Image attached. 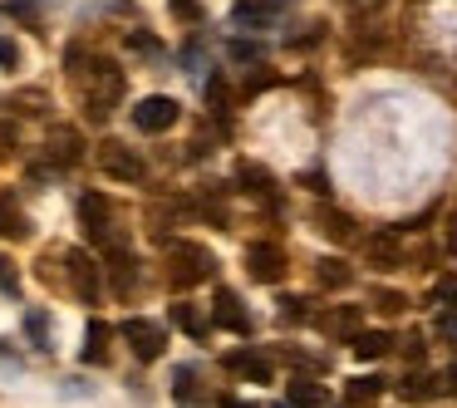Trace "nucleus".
<instances>
[{
	"label": "nucleus",
	"instance_id": "f257e3e1",
	"mask_svg": "<svg viewBox=\"0 0 457 408\" xmlns=\"http://www.w3.org/2000/svg\"><path fill=\"white\" fill-rule=\"evenodd\" d=\"M64 74H70V89H74V99H79V109L89 123H109V113L119 109L123 94H129V74L119 70V60L89 50V45H70Z\"/></svg>",
	"mask_w": 457,
	"mask_h": 408
},
{
	"label": "nucleus",
	"instance_id": "f03ea898",
	"mask_svg": "<svg viewBox=\"0 0 457 408\" xmlns=\"http://www.w3.org/2000/svg\"><path fill=\"white\" fill-rule=\"evenodd\" d=\"M168 286L172 290H197L217 276V256L202 241H168Z\"/></svg>",
	"mask_w": 457,
	"mask_h": 408
},
{
	"label": "nucleus",
	"instance_id": "7ed1b4c3",
	"mask_svg": "<svg viewBox=\"0 0 457 408\" xmlns=\"http://www.w3.org/2000/svg\"><path fill=\"white\" fill-rule=\"evenodd\" d=\"M119 339L143 359V364H153V359L168 354V329H162L158 320H148V315H129V320H119Z\"/></svg>",
	"mask_w": 457,
	"mask_h": 408
},
{
	"label": "nucleus",
	"instance_id": "20e7f679",
	"mask_svg": "<svg viewBox=\"0 0 457 408\" xmlns=\"http://www.w3.org/2000/svg\"><path fill=\"white\" fill-rule=\"evenodd\" d=\"M79 227H84V237L99 241L104 251L123 241V231L113 227V207H109V197H99V192H79Z\"/></svg>",
	"mask_w": 457,
	"mask_h": 408
},
{
	"label": "nucleus",
	"instance_id": "39448f33",
	"mask_svg": "<svg viewBox=\"0 0 457 408\" xmlns=\"http://www.w3.org/2000/svg\"><path fill=\"white\" fill-rule=\"evenodd\" d=\"M60 261H64V286H70L84 305H99V261H94L89 251H74V246H64Z\"/></svg>",
	"mask_w": 457,
	"mask_h": 408
},
{
	"label": "nucleus",
	"instance_id": "423d86ee",
	"mask_svg": "<svg viewBox=\"0 0 457 408\" xmlns=\"http://www.w3.org/2000/svg\"><path fill=\"white\" fill-rule=\"evenodd\" d=\"M99 168H104V178H113V182H148V162L119 138L99 143Z\"/></svg>",
	"mask_w": 457,
	"mask_h": 408
},
{
	"label": "nucleus",
	"instance_id": "0eeeda50",
	"mask_svg": "<svg viewBox=\"0 0 457 408\" xmlns=\"http://www.w3.org/2000/svg\"><path fill=\"white\" fill-rule=\"evenodd\" d=\"M246 271H251V280H261V286H280L286 271H290L286 246H280V241H251L246 246Z\"/></svg>",
	"mask_w": 457,
	"mask_h": 408
},
{
	"label": "nucleus",
	"instance_id": "6e6552de",
	"mask_svg": "<svg viewBox=\"0 0 457 408\" xmlns=\"http://www.w3.org/2000/svg\"><path fill=\"white\" fill-rule=\"evenodd\" d=\"M178 119H182V104L168 99V94H148L133 109V129L138 133H168V129H178Z\"/></svg>",
	"mask_w": 457,
	"mask_h": 408
},
{
	"label": "nucleus",
	"instance_id": "1a4fd4ad",
	"mask_svg": "<svg viewBox=\"0 0 457 408\" xmlns=\"http://www.w3.org/2000/svg\"><path fill=\"white\" fill-rule=\"evenodd\" d=\"M310 325L325 339H345L349 345L364 329V315H359V305H325V310H310Z\"/></svg>",
	"mask_w": 457,
	"mask_h": 408
},
{
	"label": "nucleus",
	"instance_id": "9d476101",
	"mask_svg": "<svg viewBox=\"0 0 457 408\" xmlns=\"http://www.w3.org/2000/svg\"><path fill=\"white\" fill-rule=\"evenodd\" d=\"M212 325H217V329H231V335H251V329H256V320H251L246 300H241L237 290L221 286L217 296H212Z\"/></svg>",
	"mask_w": 457,
	"mask_h": 408
},
{
	"label": "nucleus",
	"instance_id": "9b49d317",
	"mask_svg": "<svg viewBox=\"0 0 457 408\" xmlns=\"http://www.w3.org/2000/svg\"><path fill=\"white\" fill-rule=\"evenodd\" d=\"M286 11H290V0H237L231 5V25L237 30H270Z\"/></svg>",
	"mask_w": 457,
	"mask_h": 408
},
{
	"label": "nucleus",
	"instance_id": "f8f14e48",
	"mask_svg": "<svg viewBox=\"0 0 457 408\" xmlns=\"http://www.w3.org/2000/svg\"><path fill=\"white\" fill-rule=\"evenodd\" d=\"M227 369H231L237 379H246V384H270V379H276V359H270V349H256V345L231 349V354H227Z\"/></svg>",
	"mask_w": 457,
	"mask_h": 408
},
{
	"label": "nucleus",
	"instance_id": "ddd939ff",
	"mask_svg": "<svg viewBox=\"0 0 457 408\" xmlns=\"http://www.w3.org/2000/svg\"><path fill=\"white\" fill-rule=\"evenodd\" d=\"M237 187L246 197H256L261 207H280V182L276 172H266L261 162H237Z\"/></svg>",
	"mask_w": 457,
	"mask_h": 408
},
{
	"label": "nucleus",
	"instance_id": "4468645a",
	"mask_svg": "<svg viewBox=\"0 0 457 408\" xmlns=\"http://www.w3.org/2000/svg\"><path fill=\"white\" fill-rule=\"evenodd\" d=\"M45 158H50L54 168H74V162H84V133L74 129V123H54L50 138H45Z\"/></svg>",
	"mask_w": 457,
	"mask_h": 408
},
{
	"label": "nucleus",
	"instance_id": "2eb2a0df",
	"mask_svg": "<svg viewBox=\"0 0 457 408\" xmlns=\"http://www.w3.org/2000/svg\"><path fill=\"white\" fill-rule=\"evenodd\" d=\"M109 280H113V296H133V290H138L143 271H138V256L129 251V241L109 246Z\"/></svg>",
	"mask_w": 457,
	"mask_h": 408
},
{
	"label": "nucleus",
	"instance_id": "dca6fc26",
	"mask_svg": "<svg viewBox=\"0 0 457 408\" xmlns=\"http://www.w3.org/2000/svg\"><path fill=\"white\" fill-rule=\"evenodd\" d=\"M364 261L374 271H398L403 266V237H398V231H374V237H364Z\"/></svg>",
	"mask_w": 457,
	"mask_h": 408
},
{
	"label": "nucleus",
	"instance_id": "f3484780",
	"mask_svg": "<svg viewBox=\"0 0 457 408\" xmlns=\"http://www.w3.org/2000/svg\"><path fill=\"white\" fill-rule=\"evenodd\" d=\"M315 227L325 231L335 246H349V241H359V221L349 217V212H339V207H315Z\"/></svg>",
	"mask_w": 457,
	"mask_h": 408
},
{
	"label": "nucleus",
	"instance_id": "a211bd4d",
	"mask_svg": "<svg viewBox=\"0 0 457 408\" xmlns=\"http://www.w3.org/2000/svg\"><path fill=\"white\" fill-rule=\"evenodd\" d=\"M109 339H113V325L94 315V320H89V329H84V364H99V369H104V364H113Z\"/></svg>",
	"mask_w": 457,
	"mask_h": 408
},
{
	"label": "nucleus",
	"instance_id": "6ab92c4d",
	"mask_svg": "<svg viewBox=\"0 0 457 408\" xmlns=\"http://www.w3.org/2000/svg\"><path fill=\"white\" fill-rule=\"evenodd\" d=\"M0 237L5 241H25L30 237V217H25L15 192H0Z\"/></svg>",
	"mask_w": 457,
	"mask_h": 408
},
{
	"label": "nucleus",
	"instance_id": "aec40b11",
	"mask_svg": "<svg viewBox=\"0 0 457 408\" xmlns=\"http://www.w3.org/2000/svg\"><path fill=\"white\" fill-rule=\"evenodd\" d=\"M286 398H290V408H325V404H329L325 384H315L310 374H295V379H290Z\"/></svg>",
	"mask_w": 457,
	"mask_h": 408
},
{
	"label": "nucleus",
	"instance_id": "412c9836",
	"mask_svg": "<svg viewBox=\"0 0 457 408\" xmlns=\"http://www.w3.org/2000/svg\"><path fill=\"white\" fill-rule=\"evenodd\" d=\"M349 280H354L349 261H339V256H320V261H315V286H320V290H345Z\"/></svg>",
	"mask_w": 457,
	"mask_h": 408
},
{
	"label": "nucleus",
	"instance_id": "4be33fe9",
	"mask_svg": "<svg viewBox=\"0 0 457 408\" xmlns=\"http://www.w3.org/2000/svg\"><path fill=\"white\" fill-rule=\"evenodd\" d=\"M172 325L187 329L192 339H207L212 335V315H202V305H192V300H178V305H172Z\"/></svg>",
	"mask_w": 457,
	"mask_h": 408
},
{
	"label": "nucleus",
	"instance_id": "5701e85b",
	"mask_svg": "<svg viewBox=\"0 0 457 408\" xmlns=\"http://www.w3.org/2000/svg\"><path fill=\"white\" fill-rule=\"evenodd\" d=\"M349 349H354L359 359H384L388 349H394V335H388V329H359V335L349 339Z\"/></svg>",
	"mask_w": 457,
	"mask_h": 408
},
{
	"label": "nucleus",
	"instance_id": "b1692460",
	"mask_svg": "<svg viewBox=\"0 0 457 408\" xmlns=\"http://www.w3.org/2000/svg\"><path fill=\"white\" fill-rule=\"evenodd\" d=\"M433 335L443 339L447 349H457V296H453V300H437V315H433Z\"/></svg>",
	"mask_w": 457,
	"mask_h": 408
},
{
	"label": "nucleus",
	"instance_id": "393cba45",
	"mask_svg": "<svg viewBox=\"0 0 457 408\" xmlns=\"http://www.w3.org/2000/svg\"><path fill=\"white\" fill-rule=\"evenodd\" d=\"M437 384H443V379H433V374H423V369H413V374L398 384V394H403L408 404H428V398L437 394Z\"/></svg>",
	"mask_w": 457,
	"mask_h": 408
},
{
	"label": "nucleus",
	"instance_id": "a878e982",
	"mask_svg": "<svg viewBox=\"0 0 457 408\" xmlns=\"http://www.w3.org/2000/svg\"><path fill=\"white\" fill-rule=\"evenodd\" d=\"M172 394H178V404L187 408V404H202V374L192 364H182L178 374H172Z\"/></svg>",
	"mask_w": 457,
	"mask_h": 408
},
{
	"label": "nucleus",
	"instance_id": "bb28decb",
	"mask_svg": "<svg viewBox=\"0 0 457 408\" xmlns=\"http://www.w3.org/2000/svg\"><path fill=\"white\" fill-rule=\"evenodd\" d=\"M345 394H349V404L364 408V404H374V398L384 394V379H378V374H359V379H349Z\"/></svg>",
	"mask_w": 457,
	"mask_h": 408
},
{
	"label": "nucleus",
	"instance_id": "cd10ccee",
	"mask_svg": "<svg viewBox=\"0 0 457 408\" xmlns=\"http://www.w3.org/2000/svg\"><path fill=\"white\" fill-rule=\"evenodd\" d=\"M25 329H30V339L45 349V354L54 349V335H50V310H40V305H35V310H25Z\"/></svg>",
	"mask_w": 457,
	"mask_h": 408
},
{
	"label": "nucleus",
	"instance_id": "c85d7f7f",
	"mask_svg": "<svg viewBox=\"0 0 457 408\" xmlns=\"http://www.w3.org/2000/svg\"><path fill=\"white\" fill-rule=\"evenodd\" d=\"M369 300H374L378 315H403V310H408V296H403V290H384V286H378Z\"/></svg>",
	"mask_w": 457,
	"mask_h": 408
},
{
	"label": "nucleus",
	"instance_id": "c756f323",
	"mask_svg": "<svg viewBox=\"0 0 457 408\" xmlns=\"http://www.w3.org/2000/svg\"><path fill=\"white\" fill-rule=\"evenodd\" d=\"M300 320H310V305L300 296H286L280 300V325H300Z\"/></svg>",
	"mask_w": 457,
	"mask_h": 408
},
{
	"label": "nucleus",
	"instance_id": "7c9ffc66",
	"mask_svg": "<svg viewBox=\"0 0 457 408\" xmlns=\"http://www.w3.org/2000/svg\"><path fill=\"white\" fill-rule=\"evenodd\" d=\"M168 11H172V21H178V25H197V21H202V5H197V0H168Z\"/></svg>",
	"mask_w": 457,
	"mask_h": 408
},
{
	"label": "nucleus",
	"instance_id": "2f4dec72",
	"mask_svg": "<svg viewBox=\"0 0 457 408\" xmlns=\"http://www.w3.org/2000/svg\"><path fill=\"white\" fill-rule=\"evenodd\" d=\"M0 296H21V276H15V261L0 256Z\"/></svg>",
	"mask_w": 457,
	"mask_h": 408
},
{
	"label": "nucleus",
	"instance_id": "473e14b6",
	"mask_svg": "<svg viewBox=\"0 0 457 408\" xmlns=\"http://www.w3.org/2000/svg\"><path fill=\"white\" fill-rule=\"evenodd\" d=\"M0 64H5V70H15V64H21V45L5 40V35H0Z\"/></svg>",
	"mask_w": 457,
	"mask_h": 408
},
{
	"label": "nucleus",
	"instance_id": "72a5a7b5",
	"mask_svg": "<svg viewBox=\"0 0 457 408\" xmlns=\"http://www.w3.org/2000/svg\"><path fill=\"white\" fill-rule=\"evenodd\" d=\"M403 345H408V359H413V364H423V335H408Z\"/></svg>",
	"mask_w": 457,
	"mask_h": 408
},
{
	"label": "nucleus",
	"instance_id": "f704fd0d",
	"mask_svg": "<svg viewBox=\"0 0 457 408\" xmlns=\"http://www.w3.org/2000/svg\"><path fill=\"white\" fill-rule=\"evenodd\" d=\"M388 0H349V11H384Z\"/></svg>",
	"mask_w": 457,
	"mask_h": 408
},
{
	"label": "nucleus",
	"instance_id": "c9c22d12",
	"mask_svg": "<svg viewBox=\"0 0 457 408\" xmlns=\"http://www.w3.org/2000/svg\"><path fill=\"white\" fill-rule=\"evenodd\" d=\"M443 388H447V394L457 398V359H453V364H447V374H443Z\"/></svg>",
	"mask_w": 457,
	"mask_h": 408
}]
</instances>
